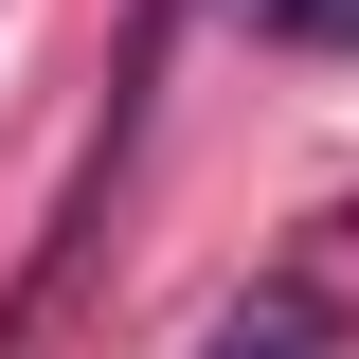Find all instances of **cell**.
<instances>
[{
    "label": "cell",
    "mask_w": 359,
    "mask_h": 359,
    "mask_svg": "<svg viewBox=\"0 0 359 359\" xmlns=\"http://www.w3.org/2000/svg\"><path fill=\"white\" fill-rule=\"evenodd\" d=\"M323 341H341V287H323V269H269L252 306H216L198 359H323Z\"/></svg>",
    "instance_id": "cell-1"
},
{
    "label": "cell",
    "mask_w": 359,
    "mask_h": 359,
    "mask_svg": "<svg viewBox=\"0 0 359 359\" xmlns=\"http://www.w3.org/2000/svg\"><path fill=\"white\" fill-rule=\"evenodd\" d=\"M269 54H359V0H252Z\"/></svg>",
    "instance_id": "cell-2"
},
{
    "label": "cell",
    "mask_w": 359,
    "mask_h": 359,
    "mask_svg": "<svg viewBox=\"0 0 359 359\" xmlns=\"http://www.w3.org/2000/svg\"><path fill=\"white\" fill-rule=\"evenodd\" d=\"M341 233H359V198H341Z\"/></svg>",
    "instance_id": "cell-3"
}]
</instances>
